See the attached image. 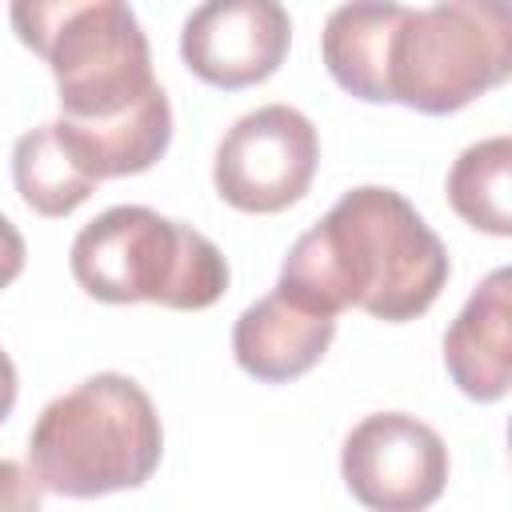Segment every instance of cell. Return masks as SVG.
<instances>
[{
    "mask_svg": "<svg viewBox=\"0 0 512 512\" xmlns=\"http://www.w3.org/2000/svg\"><path fill=\"white\" fill-rule=\"evenodd\" d=\"M12 180L20 200L40 216H68L76 212L92 188L100 184L68 148L56 120L24 132L12 148Z\"/></svg>",
    "mask_w": 512,
    "mask_h": 512,
    "instance_id": "4fadbf2b",
    "label": "cell"
},
{
    "mask_svg": "<svg viewBox=\"0 0 512 512\" xmlns=\"http://www.w3.org/2000/svg\"><path fill=\"white\" fill-rule=\"evenodd\" d=\"M16 364L8 360V352L0 348V424L12 416V408H16Z\"/></svg>",
    "mask_w": 512,
    "mask_h": 512,
    "instance_id": "ac0fdd59",
    "label": "cell"
},
{
    "mask_svg": "<svg viewBox=\"0 0 512 512\" xmlns=\"http://www.w3.org/2000/svg\"><path fill=\"white\" fill-rule=\"evenodd\" d=\"M56 128L68 140V148L76 152V160L96 180L136 176V172H148L164 156V148L172 140V108H168L164 88H156L144 104H136L132 112H124L116 120H100V124L56 120Z\"/></svg>",
    "mask_w": 512,
    "mask_h": 512,
    "instance_id": "7c38bea8",
    "label": "cell"
},
{
    "mask_svg": "<svg viewBox=\"0 0 512 512\" xmlns=\"http://www.w3.org/2000/svg\"><path fill=\"white\" fill-rule=\"evenodd\" d=\"M340 476L364 508L420 512L448 484V448L408 412H372L344 436Z\"/></svg>",
    "mask_w": 512,
    "mask_h": 512,
    "instance_id": "52a82bcc",
    "label": "cell"
},
{
    "mask_svg": "<svg viewBox=\"0 0 512 512\" xmlns=\"http://www.w3.org/2000/svg\"><path fill=\"white\" fill-rule=\"evenodd\" d=\"M44 488L32 476V468H20L16 460H0V508H40Z\"/></svg>",
    "mask_w": 512,
    "mask_h": 512,
    "instance_id": "2e32d148",
    "label": "cell"
},
{
    "mask_svg": "<svg viewBox=\"0 0 512 512\" xmlns=\"http://www.w3.org/2000/svg\"><path fill=\"white\" fill-rule=\"evenodd\" d=\"M332 336H336V316L296 300L276 284V292H268L264 300L248 304L236 316L232 352L248 376L264 384H288L320 364Z\"/></svg>",
    "mask_w": 512,
    "mask_h": 512,
    "instance_id": "9c48e42d",
    "label": "cell"
},
{
    "mask_svg": "<svg viewBox=\"0 0 512 512\" xmlns=\"http://www.w3.org/2000/svg\"><path fill=\"white\" fill-rule=\"evenodd\" d=\"M448 204L488 236H512V140L488 136L460 152L448 172Z\"/></svg>",
    "mask_w": 512,
    "mask_h": 512,
    "instance_id": "5bb4252c",
    "label": "cell"
},
{
    "mask_svg": "<svg viewBox=\"0 0 512 512\" xmlns=\"http://www.w3.org/2000/svg\"><path fill=\"white\" fill-rule=\"evenodd\" d=\"M512 272L496 268L468 296L444 332V368L452 384L480 404L504 400L512 384Z\"/></svg>",
    "mask_w": 512,
    "mask_h": 512,
    "instance_id": "30bf717a",
    "label": "cell"
},
{
    "mask_svg": "<svg viewBox=\"0 0 512 512\" xmlns=\"http://www.w3.org/2000/svg\"><path fill=\"white\" fill-rule=\"evenodd\" d=\"M276 284L328 316L364 308L400 324L436 304L448 284V252L400 192L360 184L288 248Z\"/></svg>",
    "mask_w": 512,
    "mask_h": 512,
    "instance_id": "6da1fadb",
    "label": "cell"
},
{
    "mask_svg": "<svg viewBox=\"0 0 512 512\" xmlns=\"http://www.w3.org/2000/svg\"><path fill=\"white\" fill-rule=\"evenodd\" d=\"M320 164V140L304 112L288 104H264L240 116L212 164V180L224 204L240 212H284L296 204Z\"/></svg>",
    "mask_w": 512,
    "mask_h": 512,
    "instance_id": "8992f818",
    "label": "cell"
},
{
    "mask_svg": "<svg viewBox=\"0 0 512 512\" xmlns=\"http://www.w3.org/2000/svg\"><path fill=\"white\" fill-rule=\"evenodd\" d=\"M292 40L280 0H200L180 28V56L192 76L236 92L268 80Z\"/></svg>",
    "mask_w": 512,
    "mask_h": 512,
    "instance_id": "ba28073f",
    "label": "cell"
},
{
    "mask_svg": "<svg viewBox=\"0 0 512 512\" xmlns=\"http://www.w3.org/2000/svg\"><path fill=\"white\" fill-rule=\"evenodd\" d=\"M68 264L76 284L104 304L152 300L176 312H200L228 288L224 252L192 224L144 204H116L84 224Z\"/></svg>",
    "mask_w": 512,
    "mask_h": 512,
    "instance_id": "3957f363",
    "label": "cell"
},
{
    "mask_svg": "<svg viewBox=\"0 0 512 512\" xmlns=\"http://www.w3.org/2000/svg\"><path fill=\"white\" fill-rule=\"evenodd\" d=\"M80 4L88 0H8V20H12V32L24 48L40 52V44L48 40V32L68 16L76 12Z\"/></svg>",
    "mask_w": 512,
    "mask_h": 512,
    "instance_id": "9a60e30c",
    "label": "cell"
},
{
    "mask_svg": "<svg viewBox=\"0 0 512 512\" xmlns=\"http://www.w3.org/2000/svg\"><path fill=\"white\" fill-rule=\"evenodd\" d=\"M164 452L152 396L120 372H96L44 404L28 436V468L44 492L108 496L140 488Z\"/></svg>",
    "mask_w": 512,
    "mask_h": 512,
    "instance_id": "7a4b0ae2",
    "label": "cell"
},
{
    "mask_svg": "<svg viewBox=\"0 0 512 512\" xmlns=\"http://www.w3.org/2000/svg\"><path fill=\"white\" fill-rule=\"evenodd\" d=\"M512 72L508 0H436L408 8L388 48V100L424 116L468 108Z\"/></svg>",
    "mask_w": 512,
    "mask_h": 512,
    "instance_id": "277c9868",
    "label": "cell"
},
{
    "mask_svg": "<svg viewBox=\"0 0 512 512\" xmlns=\"http://www.w3.org/2000/svg\"><path fill=\"white\" fill-rule=\"evenodd\" d=\"M24 236L20 228L0 212V288H8L20 272H24Z\"/></svg>",
    "mask_w": 512,
    "mask_h": 512,
    "instance_id": "e0dca14e",
    "label": "cell"
},
{
    "mask_svg": "<svg viewBox=\"0 0 512 512\" xmlns=\"http://www.w3.org/2000/svg\"><path fill=\"white\" fill-rule=\"evenodd\" d=\"M404 4L396 0H344L324 20L320 52L332 72V80L368 104H392L388 100V48L392 32L404 20Z\"/></svg>",
    "mask_w": 512,
    "mask_h": 512,
    "instance_id": "8fae6325",
    "label": "cell"
},
{
    "mask_svg": "<svg viewBox=\"0 0 512 512\" xmlns=\"http://www.w3.org/2000/svg\"><path fill=\"white\" fill-rule=\"evenodd\" d=\"M56 76L60 120L100 124L144 104L160 84L128 0H88L68 12L36 52Z\"/></svg>",
    "mask_w": 512,
    "mask_h": 512,
    "instance_id": "5b68a950",
    "label": "cell"
}]
</instances>
